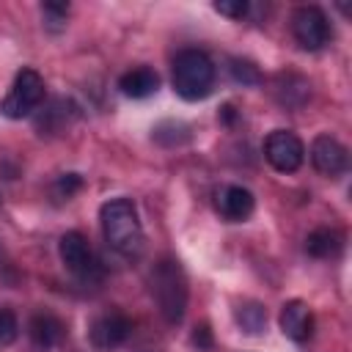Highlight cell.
<instances>
[{"label": "cell", "instance_id": "12", "mask_svg": "<svg viewBox=\"0 0 352 352\" xmlns=\"http://www.w3.org/2000/svg\"><path fill=\"white\" fill-rule=\"evenodd\" d=\"M28 333H30V341H33L36 346L50 349V346H55V344L63 338L66 327H63V322H60L55 314H50V311H38V314L30 316V322H28Z\"/></svg>", "mask_w": 352, "mask_h": 352}, {"label": "cell", "instance_id": "8", "mask_svg": "<svg viewBox=\"0 0 352 352\" xmlns=\"http://www.w3.org/2000/svg\"><path fill=\"white\" fill-rule=\"evenodd\" d=\"M129 333H132V322L121 311H107V314L96 316L91 322V330H88L91 344L99 352H110V349L121 346L129 338Z\"/></svg>", "mask_w": 352, "mask_h": 352}, {"label": "cell", "instance_id": "13", "mask_svg": "<svg viewBox=\"0 0 352 352\" xmlns=\"http://www.w3.org/2000/svg\"><path fill=\"white\" fill-rule=\"evenodd\" d=\"M118 88L124 96H132V99H146L151 94H157L160 88V74L148 66H138V69H129L121 74L118 80Z\"/></svg>", "mask_w": 352, "mask_h": 352}, {"label": "cell", "instance_id": "21", "mask_svg": "<svg viewBox=\"0 0 352 352\" xmlns=\"http://www.w3.org/2000/svg\"><path fill=\"white\" fill-rule=\"evenodd\" d=\"M192 344H195L198 349H209V346H212V333H209L206 324L195 327V333H192Z\"/></svg>", "mask_w": 352, "mask_h": 352}, {"label": "cell", "instance_id": "6", "mask_svg": "<svg viewBox=\"0 0 352 352\" xmlns=\"http://www.w3.org/2000/svg\"><path fill=\"white\" fill-rule=\"evenodd\" d=\"M58 253H60L63 267L72 275H77L80 280H96L102 275V267H99L88 239L80 231H66L58 242Z\"/></svg>", "mask_w": 352, "mask_h": 352}, {"label": "cell", "instance_id": "10", "mask_svg": "<svg viewBox=\"0 0 352 352\" xmlns=\"http://www.w3.org/2000/svg\"><path fill=\"white\" fill-rule=\"evenodd\" d=\"M214 206H217V212L226 220L239 223V220H248L250 217V212L256 206V198H253L250 190H245L239 184H226V187H220L214 192Z\"/></svg>", "mask_w": 352, "mask_h": 352}, {"label": "cell", "instance_id": "2", "mask_svg": "<svg viewBox=\"0 0 352 352\" xmlns=\"http://www.w3.org/2000/svg\"><path fill=\"white\" fill-rule=\"evenodd\" d=\"M173 91L187 99V102H198L206 99L214 88V63L204 50H182L173 58Z\"/></svg>", "mask_w": 352, "mask_h": 352}, {"label": "cell", "instance_id": "4", "mask_svg": "<svg viewBox=\"0 0 352 352\" xmlns=\"http://www.w3.org/2000/svg\"><path fill=\"white\" fill-rule=\"evenodd\" d=\"M44 102V77L36 69H19L6 99L0 102V113L6 118H28Z\"/></svg>", "mask_w": 352, "mask_h": 352}, {"label": "cell", "instance_id": "7", "mask_svg": "<svg viewBox=\"0 0 352 352\" xmlns=\"http://www.w3.org/2000/svg\"><path fill=\"white\" fill-rule=\"evenodd\" d=\"M264 157L278 173H294L305 160V146L292 129H272L264 140Z\"/></svg>", "mask_w": 352, "mask_h": 352}, {"label": "cell", "instance_id": "5", "mask_svg": "<svg viewBox=\"0 0 352 352\" xmlns=\"http://www.w3.org/2000/svg\"><path fill=\"white\" fill-rule=\"evenodd\" d=\"M292 36L308 52L322 50L330 41V36H333L330 22H327V14L319 6H300L292 14Z\"/></svg>", "mask_w": 352, "mask_h": 352}, {"label": "cell", "instance_id": "18", "mask_svg": "<svg viewBox=\"0 0 352 352\" xmlns=\"http://www.w3.org/2000/svg\"><path fill=\"white\" fill-rule=\"evenodd\" d=\"M41 11H44V16H47V28H50V30H60V28H63V19H66V14H69V6H66V3H44Z\"/></svg>", "mask_w": 352, "mask_h": 352}, {"label": "cell", "instance_id": "19", "mask_svg": "<svg viewBox=\"0 0 352 352\" xmlns=\"http://www.w3.org/2000/svg\"><path fill=\"white\" fill-rule=\"evenodd\" d=\"M80 187H82V179H80L77 173H63V176L55 182V195L69 201V198H72V195H74Z\"/></svg>", "mask_w": 352, "mask_h": 352}, {"label": "cell", "instance_id": "9", "mask_svg": "<svg viewBox=\"0 0 352 352\" xmlns=\"http://www.w3.org/2000/svg\"><path fill=\"white\" fill-rule=\"evenodd\" d=\"M311 162H314V168H316L319 173H324V176H338V173L346 170L349 157H346V148H344L336 138L319 135V138H314V143H311Z\"/></svg>", "mask_w": 352, "mask_h": 352}, {"label": "cell", "instance_id": "3", "mask_svg": "<svg viewBox=\"0 0 352 352\" xmlns=\"http://www.w3.org/2000/svg\"><path fill=\"white\" fill-rule=\"evenodd\" d=\"M151 294H154L157 308L165 316V322H170V324L182 322L184 308H187V278H184L179 261L162 258L151 270Z\"/></svg>", "mask_w": 352, "mask_h": 352}, {"label": "cell", "instance_id": "16", "mask_svg": "<svg viewBox=\"0 0 352 352\" xmlns=\"http://www.w3.org/2000/svg\"><path fill=\"white\" fill-rule=\"evenodd\" d=\"M16 336H19V319L8 305H3L0 308V346L14 344Z\"/></svg>", "mask_w": 352, "mask_h": 352}, {"label": "cell", "instance_id": "1", "mask_svg": "<svg viewBox=\"0 0 352 352\" xmlns=\"http://www.w3.org/2000/svg\"><path fill=\"white\" fill-rule=\"evenodd\" d=\"M102 234L107 245L124 256H132L143 248V226L138 217V206L129 198H113L99 209Z\"/></svg>", "mask_w": 352, "mask_h": 352}, {"label": "cell", "instance_id": "11", "mask_svg": "<svg viewBox=\"0 0 352 352\" xmlns=\"http://www.w3.org/2000/svg\"><path fill=\"white\" fill-rule=\"evenodd\" d=\"M280 330L292 341L302 344L314 336V314L302 300H289L280 308Z\"/></svg>", "mask_w": 352, "mask_h": 352}, {"label": "cell", "instance_id": "17", "mask_svg": "<svg viewBox=\"0 0 352 352\" xmlns=\"http://www.w3.org/2000/svg\"><path fill=\"white\" fill-rule=\"evenodd\" d=\"M228 69H231V77H234L236 82H242V85H256V82H258V69H256L250 60L234 58Z\"/></svg>", "mask_w": 352, "mask_h": 352}, {"label": "cell", "instance_id": "14", "mask_svg": "<svg viewBox=\"0 0 352 352\" xmlns=\"http://www.w3.org/2000/svg\"><path fill=\"white\" fill-rule=\"evenodd\" d=\"M344 248V236L336 228H316L305 236V250L314 258H333Z\"/></svg>", "mask_w": 352, "mask_h": 352}, {"label": "cell", "instance_id": "15", "mask_svg": "<svg viewBox=\"0 0 352 352\" xmlns=\"http://www.w3.org/2000/svg\"><path fill=\"white\" fill-rule=\"evenodd\" d=\"M234 316H236L239 327H242L245 333H250V336H258V333L267 327V311H264V305H258V302H242V305H236Z\"/></svg>", "mask_w": 352, "mask_h": 352}, {"label": "cell", "instance_id": "20", "mask_svg": "<svg viewBox=\"0 0 352 352\" xmlns=\"http://www.w3.org/2000/svg\"><path fill=\"white\" fill-rule=\"evenodd\" d=\"M248 3L245 0H217L214 3V11L223 14V16H231V19H242L248 14Z\"/></svg>", "mask_w": 352, "mask_h": 352}]
</instances>
